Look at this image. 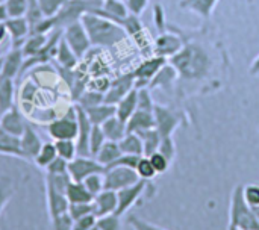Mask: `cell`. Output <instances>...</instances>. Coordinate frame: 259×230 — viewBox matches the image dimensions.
<instances>
[{"label": "cell", "mask_w": 259, "mask_h": 230, "mask_svg": "<svg viewBox=\"0 0 259 230\" xmlns=\"http://www.w3.org/2000/svg\"><path fill=\"white\" fill-rule=\"evenodd\" d=\"M178 71L179 77L187 80H200L211 71V56L206 49L197 42H187L168 61Z\"/></svg>", "instance_id": "6da1fadb"}, {"label": "cell", "mask_w": 259, "mask_h": 230, "mask_svg": "<svg viewBox=\"0 0 259 230\" xmlns=\"http://www.w3.org/2000/svg\"><path fill=\"white\" fill-rule=\"evenodd\" d=\"M91 45L96 47H114L127 38L126 30L115 21L105 18L94 12H87L80 18Z\"/></svg>", "instance_id": "7a4b0ae2"}, {"label": "cell", "mask_w": 259, "mask_h": 230, "mask_svg": "<svg viewBox=\"0 0 259 230\" xmlns=\"http://www.w3.org/2000/svg\"><path fill=\"white\" fill-rule=\"evenodd\" d=\"M244 185H237L231 196L229 208V227L237 230H259V220L252 206L247 205L244 194Z\"/></svg>", "instance_id": "3957f363"}, {"label": "cell", "mask_w": 259, "mask_h": 230, "mask_svg": "<svg viewBox=\"0 0 259 230\" xmlns=\"http://www.w3.org/2000/svg\"><path fill=\"white\" fill-rule=\"evenodd\" d=\"M103 0H68L62 9L52 17V23L55 29H64L65 26L79 21L83 14L93 12L94 9L100 8Z\"/></svg>", "instance_id": "277c9868"}, {"label": "cell", "mask_w": 259, "mask_h": 230, "mask_svg": "<svg viewBox=\"0 0 259 230\" xmlns=\"http://www.w3.org/2000/svg\"><path fill=\"white\" fill-rule=\"evenodd\" d=\"M77 114H76V105L67 109L64 115L59 118H55L47 124V133L53 141L58 140H74L77 136Z\"/></svg>", "instance_id": "5b68a950"}, {"label": "cell", "mask_w": 259, "mask_h": 230, "mask_svg": "<svg viewBox=\"0 0 259 230\" xmlns=\"http://www.w3.org/2000/svg\"><path fill=\"white\" fill-rule=\"evenodd\" d=\"M62 38L67 41V44L71 47V50L74 52V55L82 59L87 52L91 49V41L90 36L82 24V21H74L68 26H65L62 29Z\"/></svg>", "instance_id": "8992f818"}, {"label": "cell", "mask_w": 259, "mask_h": 230, "mask_svg": "<svg viewBox=\"0 0 259 230\" xmlns=\"http://www.w3.org/2000/svg\"><path fill=\"white\" fill-rule=\"evenodd\" d=\"M103 179H105V190L120 191L123 188L137 183L140 180V176L134 168L129 167H111L105 170Z\"/></svg>", "instance_id": "52a82bcc"}, {"label": "cell", "mask_w": 259, "mask_h": 230, "mask_svg": "<svg viewBox=\"0 0 259 230\" xmlns=\"http://www.w3.org/2000/svg\"><path fill=\"white\" fill-rule=\"evenodd\" d=\"M153 115H155V127L159 132L161 138L164 136H173L175 130L181 126L182 123V114L170 109L167 106L162 105H155L153 109Z\"/></svg>", "instance_id": "ba28073f"}, {"label": "cell", "mask_w": 259, "mask_h": 230, "mask_svg": "<svg viewBox=\"0 0 259 230\" xmlns=\"http://www.w3.org/2000/svg\"><path fill=\"white\" fill-rule=\"evenodd\" d=\"M94 173H105V167L93 156H76L68 162V174L74 182H83Z\"/></svg>", "instance_id": "9c48e42d"}, {"label": "cell", "mask_w": 259, "mask_h": 230, "mask_svg": "<svg viewBox=\"0 0 259 230\" xmlns=\"http://www.w3.org/2000/svg\"><path fill=\"white\" fill-rule=\"evenodd\" d=\"M149 187H152L149 180L140 179L137 183H134V185H131V187H127V188H123V190H120V191H117L118 206H117L115 214L120 215V217H123V215H124V214H126V212H127L140 199H141V196L146 193V190H149Z\"/></svg>", "instance_id": "30bf717a"}, {"label": "cell", "mask_w": 259, "mask_h": 230, "mask_svg": "<svg viewBox=\"0 0 259 230\" xmlns=\"http://www.w3.org/2000/svg\"><path fill=\"white\" fill-rule=\"evenodd\" d=\"M134 88H135V76H134V73H127L124 76H120V77L114 79L109 83V86H108V89L105 93V103L117 105Z\"/></svg>", "instance_id": "8fae6325"}, {"label": "cell", "mask_w": 259, "mask_h": 230, "mask_svg": "<svg viewBox=\"0 0 259 230\" xmlns=\"http://www.w3.org/2000/svg\"><path fill=\"white\" fill-rule=\"evenodd\" d=\"M167 64V59L165 58H161V56H153L147 61H144L135 71H134V76H135V88H144V86H149L152 79L156 76V73Z\"/></svg>", "instance_id": "7c38bea8"}, {"label": "cell", "mask_w": 259, "mask_h": 230, "mask_svg": "<svg viewBox=\"0 0 259 230\" xmlns=\"http://www.w3.org/2000/svg\"><path fill=\"white\" fill-rule=\"evenodd\" d=\"M76 114H77V126H79L77 136H76L77 156H91L90 155V135L93 129V123L90 121L87 112L79 105H76Z\"/></svg>", "instance_id": "4fadbf2b"}, {"label": "cell", "mask_w": 259, "mask_h": 230, "mask_svg": "<svg viewBox=\"0 0 259 230\" xmlns=\"http://www.w3.org/2000/svg\"><path fill=\"white\" fill-rule=\"evenodd\" d=\"M27 121L26 117L23 115V112L14 105L11 109H8L6 112L0 114V129L14 135V136H21L23 132L27 127Z\"/></svg>", "instance_id": "5bb4252c"}, {"label": "cell", "mask_w": 259, "mask_h": 230, "mask_svg": "<svg viewBox=\"0 0 259 230\" xmlns=\"http://www.w3.org/2000/svg\"><path fill=\"white\" fill-rule=\"evenodd\" d=\"M184 41L181 36L175 35V33H168V32H162L156 41H155V45H153V52L156 56H161V58H171L175 56L182 47H184Z\"/></svg>", "instance_id": "9a60e30c"}, {"label": "cell", "mask_w": 259, "mask_h": 230, "mask_svg": "<svg viewBox=\"0 0 259 230\" xmlns=\"http://www.w3.org/2000/svg\"><path fill=\"white\" fill-rule=\"evenodd\" d=\"M44 188H46V203H47V212L50 218H55L61 214L68 212L70 202L65 194L56 191L50 183L44 180Z\"/></svg>", "instance_id": "2e32d148"}, {"label": "cell", "mask_w": 259, "mask_h": 230, "mask_svg": "<svg viewBox=\"0 0 259 230\" xmlns=\"http://www.w3.org/2000/svg\"><path fill=\"white\" fill-rule=\"evenodd\" d=\"M41 146H42L41 136L36 133V130L33 129L32 124H27L26 130L20 136V149H21L24 161L33 162L35 156L38 155V152L41 149Z\"/></svg>", "instance_id": "e0dca14e"}, {"label": "cell", "mask_w": 259, "mask_h": 230, "mask_svg": "<svg viewBox=\"0 0 259 230\" xmlns=\"http://www.w3.org/2000/svg\"><path fill=\"white\" fill-rule=\"evenodd\" d=\"M8 36L11 38L12 47H21L26 41V38L30 33L29 29V21L26 17H18V18H8L5 21Z\"/></svg>", "instance_id": "ac0fdd59"}, {"label": "cell", "mask_w": 259, "mask_h": 230, "mask_svg": "<svg viewBox=\"0 0 259 230\" xmlns=\"http://www.w3.org/2000/svg\"><path fill=\"white\" fill-rule=\"evenodd\" d=\"M23 64H24V55L21 47H11V50L3 56L2 76L15 79L21 73Z\"/></svg>", "instance_id": "d6986e66"}, {"label": "cell", "mask_w": 259, "mask_h": 230, "mask_svg": "<svg viewBox=\"0 0 259 230\" xmlns=\"http://www.w3.org/2000/svg\"><path fill=\"white\" fill-rule=\"evenodd\" d=\"M94 205V215L103 217V215H109V214H115L117 206H118V197H117V191H111V190H103L100 194H97L93 200Z\"/></svg>", "instance_id": "ffe728a7"}, {"label": "cell", "mask_w": 259, "mask_h": 230, "mask_svg": "<svg viewBox=\"0 0 259 230\" xmlns=\"http://www.w3.org/2000/svg\"><path fill=\"white\" fill-rule=\"evenodd\" d=\"M93 12L99 14L105 18H109L118 24L129 15V11L126 8L124 0H103L102 6L94 9Z\"/></svg>", "instance_id": "44dd1931"}, {"label": "cell", "mask_w": 259, "mask_h": 230, "mask_svg": "<svg viewBox=\"0 0 259 230\" xmlns=\"http://www.w3.org/2000/svg\"><path fill=\"white\" fill-rule=\"evenodd\" d=\"M152 127H155V115L150 111L137 109L134 115L126 121V129L127 132H132V133H140Z\"/></svg>", "instance_id": "7402d4cb"}, {"label": "cell", "mask_w": 259, "mask_h": 230, "mask_svg": "<svg viewBox=\"0 0 259 230\" xmlns=\"http://www.w3.org/2000/svg\"><path fill=\"white\" fill-rule=\"evenodd\" d=\"M219 0H179V8L182 11L194 12L203 20L211 18Z\"/></svg>", "instance_id": "603a6c76"}, {"label": "cell", "mask_w": 259, "mask_h": 230, "mask_svg": "<svg viewBox=\"0 0 259 230\" xmlns=\"http://www.w3.org/2000/svg\"><path fill=\"white\" fill-rule=\"evenodd\" d=\"M137 109H138V91L137 88H134L115 105V115L126 123Z\"/></svg>", "instance_id": "cb8c5ba5"}, {"label": "cell", "mask_w": 259, "mask_h": 230, "mask_svg": "<svg viewBox=\"0 0 259 230\" xmlns=\"http://www.w3.org/2000/svg\"><path fill=\"white\" fill-rule=\"evenodd\" d=\"M178 76H179V74H178L176 68L168 62V64H165V65L156 73V76L152 79L149 88H150V89H153V88H162V89L170 91L171 86L175 85V80H176Z\"/></svg>", "instance_id": "d4e9b609"}, {"label": "cell", "mask_w": 259, "mask_h": 230, "mask_svg": "<svg viewBox=\"0 0 259 230\" xmlns=\"http://www.w3.org/2000/svg\"><path fill=\"white\" fill-rule=\"evenodd\" d=\"M100 127H102V130H103V133H105L108 141L120 143L124 138V135L127 133L126 123L123 120H120L117 115H114L109 120H106Z\"/></svg>", "instance_id": "484cf974"}, {"label": "cell", "mask_w": 259, "mask_h": 230, "mask_svg": "<svg viewBox=\"0 0 259 230\" xmlns=\"http://www.w3.org/2000/svg\"><path fill=\"white\" fill-rule=\"evenodd\" d=\"M47 41H49V33H30L26 38L24 44L21 45L24 59H29V58L39 55L41 50L46 47Z\"/></svg>", "instance_id": "4316f807"}, {"label": "cell", "mask_w": 259, "mask_h": 230, "mask_svg": "<svg viewBox=\"0 0 259 230\" xmlns=\"http://www.w3.org/2000/svg\"><path fill=\"white\" fill-rule=\"evenodd\" d=\"M83 109V108H82ZM90 118V121L94 124V126H102L106 120H109L111 117L115 115V105H108V103H100V105H96V106H91V108H87L83 109Z\"/></svg>", "instance_id": "83f0119b"}, {"label": "cell", "mask_w": 259, "mask_h": 230, "mask_svg": "<svg viewBox=\"0 0 259 230\" xmlns=\"http://www.w3.org/2000/svg\"><path fill=\"white\" fill-rule=\"evenodd\" d=\"M0 155L12 156V158H18L24 161L21 149H20V138L0 129Z\"/></svg>", "instance_id": "f1b7e54d"}, {"label": "cell", "mask_w": 259, "mask_h": 230, "mask_svg": "<svg viewBox=\"0 0 259 230\" xmlns=\"http://www.w3.org/2000/svg\"><path fill=\"white\" fill-rule=\"evenodd\" d=\"M15 82L11 77H0V114L14 106Z\"/></svg>", "instance_id": "f546056e"}, {"label": "cell", "mask_w": 259, "mask_h": 230, "mask_svg": "<svg viewBox=\"0 0 259 230\" xmlns=\"http://www.w3.org/2000/svg\"><path fill=\"white\" fill-rule=\"evenodd\" d=\"M55 59H56L59 67L70 68V70H74V67L79 62V58L74 55V52L71 50V47L67 44V41L64 38H61V41L58 44V50H56Z\"/></svg>", "instance_id": "4dcf8cb0"}, {"label": "cell", "mask_w": 259, "mask_h": 230, "mask_svg": "<svg viewBox=\"0 0 259 230\" xmlns=\"http://www.w3.org/2000/svg\"><path fill=\"white\" fill-rule=\"evenodd\" d=\"M121 155H123V153H121V150H120L118 143H115V141H106L94 158H96V161H97L99 164H102V165L106 168V167H109L112 162H115Z\"/></svg>", "instance_id": "1f68e13d"}, {"label": "cell", "mask_w": 259, "mask_h": 230, "mask_svg": "<svg viewBox=\"0 0 259 230\" xmlns=\"http://www.w3.org/2000/svg\"><path fill=\"white\" fill-rule=\"evenodd\" d=\"M65 196L70 203H91L94 200V197L85 188V185L82 182H74V180H71V183L68 185Z\"/></svg>", "instance_id": "d6a6232c"}, {"label": "cell", "mask_w": 259, "mask_h": 230, "mask_svg": "<svg viewBox=\"0 0 259 230\" xmlns=\"http://www.w3.org/2000/svg\"><path fill=\"white\" fill-rule=\"evenodd\" d=\"M118 146H120V150H121L123 155H137V156L144 155L143 141H141L138 133L127 132L124 135V138L118 143Z\"/></svg>", "instance_id": "836d02e7"}, {"label": "cell", "mask_w": 259, "mask_h": 230, "mask_svg": "<svg viewBox=\"0 0 259 230\" xmlns=\"http://www.w3.org/2000/svg\"><path fill=\"white\" fill-rule=\"evenodd\" d=\"M138 135H140V138L143 141V149H144V155L143 156H147L149 158L150 155H153L155 152H158L159 144H161V135L156 130V127L143 130Z\"/></svg>", "instance_id": "e575fe53"}, {"label": "cell", "mask_w": 259, "mask_h": 230, "mask_svg": "<svg viewBox=\"0 0 259 230\" xmlns=\"http://www.w3.org/2000/svg\"><path fill=\"white\" fill-rule=\"evenodd\" d=\"M58 156V152H56V147H55V143L52 141H47V143H42L38 155L35 156L33 159V164L41 168V170H46L47 165Z\"/></svg>", "instance_id": "d590c367"}, {"label": "cell", "mask_w": 259, "mask_h": 230, "mask_svg": "<svg viewBox=\"0 0 259 230\" xmlns=\"http://www.w3.org/2000/svg\"><path fill=\"white\" fill-rule=\"evenodd\" d=\"M58 156L64 158L65 161H73L77 156V147H76V141L74 140H58L53 141Z\"/></svg>", "instance_id": "8d00e7d4"}, {"label": "cell", "mask_w": 259, "mask_h": 230, "mask_svg": "<svg viewBox=\"0 0 259 230\" xmlns=\"http://www.w3.org/2000/svg\"><path fill=\"white\" fill-rule=\"evenodd\" d=\"M105 102V93L102 91H96V89H85L83 94L77 99L76 105H79L80 108L87 109L96 105H100Z\"/></svg>", "instance_id": "74e56055"}, {"label": "cell", "mask_w": 259, "mask_h": 230, "mask_svg": "<svg viewBox=\"0 0 259 230\" xmlns=\"http://www.w3.org/2000/svg\"><path fill=\"white\" fill-rule=\"evenodd\" d=\"M14 193H15L14 180L6 174L0 176V214L5 209V206L9 203V200L12 199Z\"/></svg>", "instance_id": "f35d334b"}, {"label": "cell", "mask_w": 259, "mask_h": 230, "mask_svg": "<svg viewBox=\"0 0 259 230\" xmlns=\"http://www.w3.org/2000/svg\"><path fill=\"white\" fill-rule=\"evenodd\" d=\"M8 18L26 17L27 12V0H3Z\"/></svg>", "instance_id": "ab89813d"}, {"label": "cell", "mask_w": 259, "mask_h": 230, "mask_svg": "<svg viewBox=\"0 0 259 230\" xmlns=\"http://www.w3.org/2000/svg\"><path fill=\"white\" fill-rule=\"evenodd\" d=\"M106 141H108V140H106V136H105V133H103L102 127H100V126H94V124H93L91 135H90V155L94 158V156L99 153V150L102 149V146H103Z\"/></svg>", "instance_id": "60d3db41"}, {"label": "cell", "mask_w": 259, "mask_h": 230, "mask_svg": "<svg viewBox=\"0 0 259 230\" xmlns=\"http://www.w3.org/2000/svg\"><path fill=\"white\" fill-rule=\"evenodd\" d=\"M44 180L47 183H50L56 191H59L62 194L67 193V188L71 183V177H70L68 173H64V174H46Z\"/></svg>", "instance_id": "b9f144b4"}, {"label": "cell", "mask_w": 259, "mask_h": 230, "mask_svg": "<svg viewBox=\"0 0 259 230\" xmlns=\"http://www.w3.org/2000/svg\"><path fill=\"white\" fill-rule=\"evenodd\" d=\"M135 171L138 173L140 179H143V180H149V182H150V180H153V179L158 176L156 170L153 168V165H152V162H150V159H149L147 156H141V158H140V161H138V165H137Z\"/></svg>", "instance_id": "7bdbcfd3"}, {"label": "cell", "mask_w": 259, "mask_h": 230, "mask_svg": "<svg viewBox=\"0 0 259 230\" xmlns=\"http://www.w3.org/2000/svg\"><path fill=\"white\" fill-rule=\"evenodd\" d=\"M85 188L91 193L93 197H96L97 194H100L105 190V179H103V173H94L91 176H88L83 182Z\"/></svg>", "instance_id": "ee69618b"}, {"label": "cell", "mask_w": 259, "mask_h": 230, "mask_svg": "<svg viewBox=\"0 0 259 230\" xmlns=\"http://www.w3.org/2000/svg\"><path fill=\"white\" fill-rule=\"evenodd\" d=\"M26 18H27V21H29V29H30V32H32V30L36 27V24L44 18V15L41 14V9H39L38 0H27Z\"/></svg>", "instance_id": "f6af8a7d"}, {"label": "cell", "mask_w": 259, "mask_h": 230, "mask_svg": "<svg viewBox=\"0 0 259 230\" xmlns=\"http://www.w3.org/2000/svg\"><path fill=\"white\" fill-rule=\"evenodd\" d=\"M68 0H38L41 14L47 18L55 17Z\"/></svg>", "instance_id": "bcb514c9"}, {"label": "cell", "mask_w": 259, "mask_h": 230, "mask_svg": "<svg viewBox=\"0 0 259 230\" xmlns=\"http://www.w3.org/2000/svg\"><path fill=\"white\" fill-rule=\"evenodd\" d=\"M68 214L73 218V221H76L79 218L94 214V205H93V202L91 203H70Z\"/></svg>", "instance_id": "7dc6e473"}, {"label": "cell", "mask_w": 259, "mask_h": 230, "mask_svg": "<svg viewBox=\"0 0 259 230\" xmlns=\"http://www.w3.org/2000/svg\"><path fill=\"white\" fill-rule=\"evenodd\" d=\"M96 224L100 230H121V217L117 214H109L99 217Z\"/></svg>", "instance_id": "c3c4849f"}, {"label": "cell", "mask_w": 259, "mask_h": 230, "mask_svg": "<svg viewBox=\"0 0 259 230\" xmlns=\"http://www.w3.org/2000/svg\"><path fill=\"white\" fill-rule=\"evenodd\" d=\"M137 91H138V109L153 112V109H155V105H156V103L153 102V97H152L150 88H149V86L137 88Z\"/></svg>", "instance_id": "681fc988"}, {"label": "cell", "mask_w": 259, "mask_h": 230, "mask_svg": "<svg viewBox=\"0 0 259 230\" xmlns=\"http://www.w3.org/2000/svg\"><path fill=\"white\" fill-rule=\"evenodd\" d=\"M158 152L165 156L168 159V162L171 164L176 158V144L173 141V136H164L161 138V144H159V149Z\"/></svg>", "instance_id": "f907efd6"}, {"label": "cell", "mask_w": 259, "mask_h": 230, "mask_svg": "<svg viewBox=\"0 0 259 230\" xmlns=\"http://www.w3.org/2000/svg\"><path fill=\"white\" fill-rule=\"evenodd\" d=\"M243 194L249 206L252 208H259V185L250 183L243 187Z\"/></svg>", "instance_id": "816d5d0a"}, {"label": "cell", "mask_w": 259, "mask_h": 230, "mask_svg": "<svg viewBox=\"0 0 259 230\" xmlns=\"http://www.w3.org/2000/svg\"><path fill=\"white\" fill-rule=\"evenodd\" d=\"M44 171H46V174H64V173H68V161H65L61 156H56L47 165V168Z\"/></svg>", "instance_id": "f5cc1de1"}, {"label": "cell", "mask_w": 259, "mask_h": 230, "mask_svg": "<svg viewBox=\"0 0 259 230\" xmlns=\"http://www.w3.org/2000/svg\"><path fill=\"white\" fill-rule=\"evenodd\" d=\"M149 159H150V162H152V165H153V168L156 170L158 174H164L168 170V167H170L168 159L165 156H162L159 152H155L153 155H150Z\"/></svg>", "instance_id": "db71d44e"}, {"label": "cell", "mask_w": 259, "mask_h": 230, "mask_svg": "<svg viewBox=\"0 0 259 230\" xmlns=\"http://www.w3.org/2000/svg\"><path fill=\"white\" fill-rule=\"evenodd\" d=\"M127 224L134 230H165L149 223V221H146V220H143V218H140V217H137V215H129L127 217Z\"/></svg>", "instance_id": "11a10c76"}, {"label": "cell", "mask_w": 259, "mask_h": 230, "mask_svg": "<svg viewBox=\"0 0 259 230\" xmlns=\"http://www.w3.org/2000/svg\"><path fill=\"white\" fill-rule=\"evenodd\" d=\"M50 221H52V230H71L73 226V218L70 217L68 212L50 218Z\"/></svg>", "instance_id": "9f6ffc18"}, {"label": "cell", "mask_w": 259, "mask_h": 230, "mask_svg": "<svg viewBox=\"0 0 259 230\" xmlns=\"http://www.w3.org/2000/svg\"><path fill=\"white\" fill-rule=\"evenodd\" d=\"M141 156H137V155H121L115 162H112L109 167L106 168H111V167H129V168H137L138 165V161H140ZM105 168V170H106Z\"/></svg>", "instance_id": "6f0895ef"}, {"label": "cell", "mask_w": 259, "mask_h": 230, "mask_svg": "<svg viewBox=\"0 0 259 230\" xmlns=\"http://www.w3.org/2000/svg\"><path fill=\"white\" fill-rule=\"evenodd\" d=\"M124 3H126V8H127L129 14L140 17L146 11V8L149 5V0H124Z\"/></svg>", "instance_id": "680465c9"}, {"label": "cell", "mask_w": 259, "mask_h": 230, "mask_svg": "<svg viewBox=\"0 0 259 230\" xmlns=\"http://www.w3.org/2000/svg\"><path fill=\"white\" fill-rule=\"evenodd\" d=\"M97 221V217L94 214L91 215H87L83 218H79L76 221H73V226H71V230H88L91 229Z\"/></svg>", "instance_id": "91938a15"}, {"label": "cell", "mask_w": 259, "mask_h": 230, "mask_svg": "<svg viewBox=\"0 0 259 230\" xmlns=\"http://www.w3.org/2000/svg\"><path fill=\"white\" fill-rule=\"evenodd\" d=\"M155 21H156L158 27L161 29V32H165L164 30V11H162L161 5H155Z\"/></svg>", "instance_id": "94428289"}, {"label": "cell", "mask_w": 259, "mask_h": 230, "mask_svg": "<svg viewBox=\"0 0 259 230\" xmlns=\"http://www.w3.org/2000/svg\"><path fill=\"white\" fill-rule=\"evenodd\" d=\"M249 71H250V74H253V76H259V55L255 58V61L252 62Z\"/></svg>", "instance_id": "6125c7cd"}, {"label": "cell", "mask_w": 259, "mask_h": 230, "mask_svg": "<svg viewBox=\"0 0 259 230\" xmlns=\"http://www.w3.org/2000/svg\"><path fill=\"white\" fill-rule=\"evenodd\" d=\"M6 36H8L6 24H5V21H0V42H3Z\"/></svg>", "instance_id": "be15d7a7"}, {"label": "cell", "mask_w": 259, "mask_h": 230, "mask_svg": "<svg viewBox=\"0 0 259 230\" xmlns=\"http://www.w3.org/2000/svg\"><path fill=\"white\" fill-rule=\"evenodd\" d=\"M8 20V14H6V8L5 3L0 2V21H6Z\"/></svg>", "instance_id": "e7e4bbea"}, {"label": "cell", "mask_w": 259, "mask_h": 230, "mask_svg": "<svg viewBox=\"0 0 259 230\" xmlns=\"http://www.w3.org/2000/svg\"><path fill=\"white\" fill-rule=\"evenodd\" d=\"M2 65H3V56H0V77H2Z\"/></svg>", "instance_id": "03108f58"}, {"label": "cell", "mask_w": 259, "mask_h": 230, "mask_svg": "<svg viewBox=\"0 0 259 230\" xmlns=\"http://www.w3.org/2000/svg\"><path fill=\"white\" fill-rule=\"evenodd\" d=\"M88 230H100V229H99V226H97V224H94V226H93L91 229H88Z\"/></svg>", "instance_id": "003e7915"}]
</instances>
